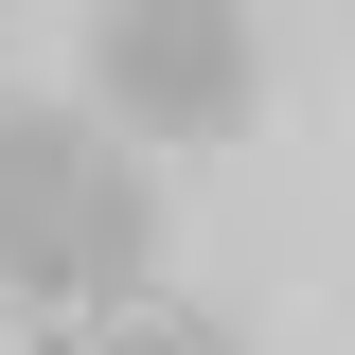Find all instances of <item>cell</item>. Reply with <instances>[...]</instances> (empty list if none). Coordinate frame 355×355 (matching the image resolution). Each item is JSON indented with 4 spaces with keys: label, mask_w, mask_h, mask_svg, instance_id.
Listing matches in <instances>:
<instances>
[{
    "label": "cell",
    "mask_w": 355,
    "mask_h": 355,
    "mask_svg": "<svg viewBox=\"0 0 355 355\" xmlns=\"http://www.w3.org/2000/svg\"><path fill=\"white\" fill-rule=\"evenodd\" d=\"M142 266H160L142 160L89 107H0V302L107 320V302H142Z\"/></svg>",
    "instance_id": "obj_1"
},
{
    "label": "cell",
    "mask_w": 355,
    "mask_h": 355,
    "mask_svg": "<svg viewBox=\"0 0 355 355\" xmlns=\"http://www.w3.org/2000/svg\"><path fill=\"white\" fill-rule=\"evenodd\" d=\"M266 107L249 0H107L89 18V125L107 142H231Z\"/></svg>",
    "instance_id": "obj_2"
},
{
    "label": "cell",
    "mask_w": 355,
    "mask_h": 355,
    "mask_svg": "<svg viewBox=\"0 0 355 355\" xmlns=\"http://www.w3.org/2000/svg\"><path fill=\"white\" fill-rule=\"evenodd\" d=\"M71 355H249L231 320H142V338H71Z\"/></svg>",
    "instance_id": "obj_3"
},
{
    "label": "cell",
    "mask_w": 355,
    "mask_h": 355,
    "mask_svg": "<svg viewBox=\"0 0 355 355\" xmlns=\"http://www.w3.org/2000/svg\"><path fill=\"white\" fill-rule=\"evenodd\" d=\"M36 355H71V338H36Z\"/></svg>",
    "instance_id": "obj_4"
}]
</instances>
